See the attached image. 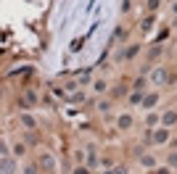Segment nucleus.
<instances>
[{
	"mask_svg": "<svg viewBox=\"0 0 177 174\" xmlns=\"http://www.w3.org/2000/svg\"><path fill=\"white\" fill-rule=\"evenodd\" d=\"M130 116H122V119H119V127H122V129H127V127H130Z\"/></svg>",
	"mask_w": 177,
	"mask_h": 174,
	"instance_id": "obj_1",
	"label": "nucleus"
},
{
	"mask_svg": "<svg viewBox=\"0 0 177 174\" xmlns=\"http://www.w3.org/2000/svg\"><path fill=\"white\" fill-rule=\"evenodd\" d=\"M3 169H5V174H11L13 172V164H8V158H3Z\"/></svg>",
	"mask_w": 177,
	"mask_h": 174,
	"instance_id": "obj_2",
	"label": "nucleus"
},
{
	"mask_svg": "<svg viewBox=\"0 0 177 174\" xmlns=\"http://www.w3.org/2000/svg\"><path fill=\"white\" fill-rule=\"evenodd\" d=\"M42 166H45V169H50V166H53V158H50V156H45V158H42Z\"/></svg>",
	"mask_w": 177,
	"mask_h": 174,
	"instance_id": "obj_3",
	"label": "nucleus"
},
{
	"mask_svg": "<svg viewBox=\"0 0 177 174\" xmlns=\"http://www.w3.org/2000/svg\"><path fill=\"white\" fill-rule=\"evenodd\" d=\"M164 140H167V132H164V129L156 132V143H164Z\"/></svg>",
	"mask_w": 177,
	"mask_h": 174,
	"instance_id": "obj_4",
	"label": "nucleus"
},
{
	"mask_svg": "<svg viewBox=\"0 0 177 174\" xmlns=\"http://www.w3.org/2000/svg\"><path fill=\"white\" fill-rule=\"evenodd\" d=\"M156 5H159V0H148V8H151V11L156 8Z\"/></svg>",
	"mask_w": 177,
	"mask_h": 174,
	"instance_id": "obj_5",
	"label": "nucleus"
},
{
	"mask_svg": "<svg viewBox=\"0 0 177 174\" xmlns=\"http://www.w3.org/2000/svg\"><path fill=\"white\" fill-rule=\"evenodd\" d=\"M77 174H87V172H85V169H79V172H77Z\"/></svg>",
	"mask_w": 177,
	"mask_h": 174,
	"instance_id": "obj_6",
	"label": "nucleus"
}]
</instances>
